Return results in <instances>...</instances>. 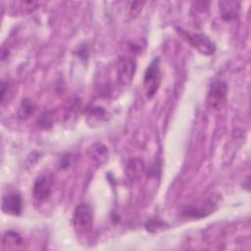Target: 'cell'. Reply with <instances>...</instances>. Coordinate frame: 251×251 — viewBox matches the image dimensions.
<instances>
[{"label": "cell", "instance_id": "5b68a950", "mask_svg": "<svg viewBox=\"0 0 251 251\" xmlns=\"http://www.w3.org/2000/svg\"><path fill=\"white\" fill-rule=\"evenodd\" d=\"M136 63L131 57H121L118 62V78L123 86L128 85L135 74Z\"/></svg>", "mask_w": 251, "mask_h": 251}, {"label": "cell", "instance_id": "ba28073f", "mask_svg": "<svg viewBox=\"0 0 251 251\" xmlns=\"http://www.w3.org/2000/svg\"><path fill=\"white\" fill-rule=\"evenodd\" d=\"M52 189V177L50 175L43 174L39 176L33 184V196L38 200L47 198Z\"/></svg>", "mask_w": 251, "mask_h": 251}, {"label": "cell", "instance_id": "8fae6325", "mask_svg": "<svg viewBox=\"0 0 251 251\" xmlns=\"http://www.w3.org/2000/svg\"><path fill=\"white\" fill-rule=\"evenodd\" d=\"M3 243L4 244L10 243V244L18 245V244L22 243V237L14 231H7L5 233V235L3 236Z\"/></svg>", "mask_w": 251, "mask_h": 251}, {"label": "cell", "instance_id": "8992f818", "mask_svg": "<svg viewBox=\"0 0 251 251\" xmlns=\"http://www.w3.org/2000/svg\"><path fill=\"white\" fill-rule=\"evenodd\" d=\"M227 93V85L222 80H215L209 90L208 102L213 108H219L225 102Z\"/></svg>", "mask_w": 251, "mask_h": 251}, {"label": "cell", "instance_id": "4fadbf2b", "mask_svg": "<svg viewBox=\"0 0 251 251\" xmlns=\"http://www.w3.org/2000/svg\"><path fill=\"white\" fill-rule=\"evenodd\" d=\"M164 226H165V224L162 223L160 220H153V219H151V220L148 221V223L146 225V227H147L148 230L152 231L153 228L156 229V228H159V227H163Z\"/></svg>", "mask_w": 251, "mask_h": 251}, {"label": "cell", "instance_id": "3957f363", "mask_svg": "<svg viewBox=\"0 0 251 251\" xmlns=\"http://www.w3.org/2000/svg\"><path fill=\"white\" fill-rule=\"evenodd\" d=\"M217 208V201L214 198L209 197L204 200H201L195 204H191L187 206L183 211L182 214L186 217L191 218H203L208 216L209 214L213 213Z\"/></svg>", "mask_w": 251, "mask_h": 251}, {"label": "cell", "instance_id": "9c48e42d", "mask_svg": "<svg viewBox=\"0 0 251 251\" xmlns=\"http://www.w3.org/2000/svg\"><path fill=\"white\" fill-rule=\"evenodd\" d=\"M222 18L226 21L234 19L238 13L239 3L236 1H221L219 2Z\"/></svg>", "mask_w": 251, "mask_h": 251}, {"label": "cell", "instance_id": "7a4b0ae2", "mask_svg": "<svg viewBox=\"0 0 251 251\" xmlns=\"http://www.w3.org/2000/svg\"><path fill=\"white\" fill-rule=\"evenodd\" d=\"M160 83V67L159 59H154L148 66L144 75V86L146 88V95L152 98L156 93Z\"/></svg>", "mask_w": 251, "mask_h": 251}, {"label": "cell", "instance_id": "52a82bcc", "mask_svg": "<svg viewBox=\"0 0 251 251\" xmlns=\"http://www.w3.org/2000/svg\"><path fill=\"white\" fill-rule=\"evenodd\" d=\"M23 200L22 196L17 191H12L3 196L2 199V210L6 214L13 216H19L22 213Z\"/></svg>", "mask_w": 251, "mask_h": 251}, {"label": "cell", "instance_id": "30bf717a", "mask_svg": "<svg viewBox=\"0 0 251 251\" xmlns=\"http://www.w3.org/2000/svg\"><path fill=\"white\" fill-rule=\"evenodd\" d=\"M34 110H35V106L33 102L28 98H25L19 107L18 115L21 119H27L33 114Z\"/></svg>", "mask_w": 251, "mask_h": 251}, {"label": "cell", "instance_id": "7c38bea8", "mask_svg": "<svg viewBox=\"0 0 251 251\" xmlns=\"http://www.w3.org/2000/svg\"><path fill=\"white\" fill-rule=\"evenodd\" d=\"M144 2H140V1H137V2H133L131 3V6H130V15L133 17L139 15V13L141 12L142 10V6H143Z\"/></svg>", "mask_w": 251, "mask_h": 251}, {"label": "cell", "instance_id": "277c9868", "mask_svg": "<svg viewBox=\"0 0 251 251\" xmlns=\"http://www.w3.org/2000/svg\"><path fill=\"white\" fill-rule=\"evenodd\" d=\"M181 33L185 36L186 40L199 52L204 55H212L216 50L215 43L205 34L203 33H187L181 31Z\"/></svg>", "mask_w": 251, "mask_h": 251}, {"label": "cell", "instance_id": "6da1fadb", "mask_svg": "<svg viewBox=\"0 0 251 251\" xmlns=\"http://www.w3.org/2000/svg\"><path fill=\"white\" fill-rule=\"evenodd\" d=\"M93 213L91 207L86 203L78 204L74 212L73 224L78 232H87L91 229Z\"/></svg>", "mask_w": 251, "mask_h": 251}]
</instances>
